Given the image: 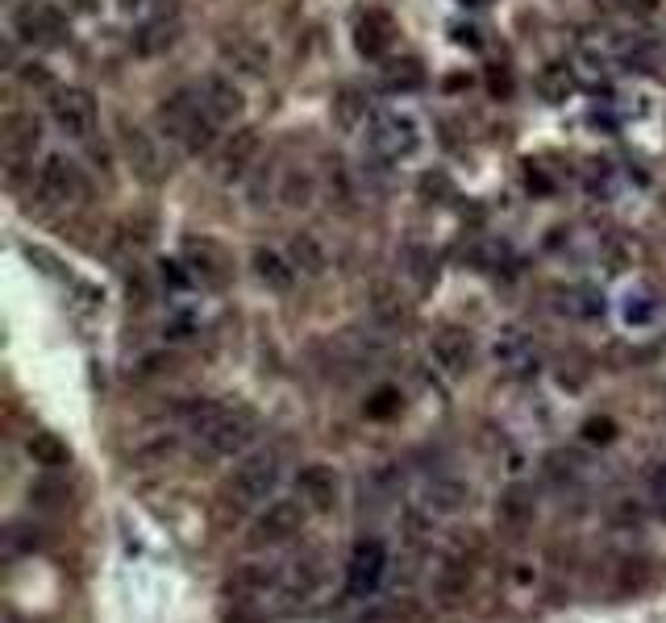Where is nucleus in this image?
Wrapping results in <instances>:
<instances>
[{"instance_id": "obj_1", "label": "nucleus", "mask_w": 666, "mask_h": 623, "mask_svg": "<svg viewBox=\"0 0 666 623\" xmlns=\"http://www.w3.org/2000/svg\"><path fill=\"white\" fill-rule=\"evenodd\" d=\"M184 424L188 433H196L208 445V453H222V457H234L251 445L254 436V416L242 412V407H225L213 404V399H200V404L184 407Z\"/></svg>"}, {"instance_id": "obj_2", "label": "nucleus", "mask_w": 666, "mask_h": 623, "mask_svg": "<svg viewBox=\"0 0 666 623\" xmlns=\"http://www.w3.org/2000/svg\"><path fill=\"white\" fill-rule=\"evenodd\" d=\"M366 141L371 150L383 158V162H400V158H413L421 146H425V125L413 109H380L371 117V129H366Z\"/></svg>"}, {"instance_id": "obj_3", "label": "nucleus", "mask_w": 666, "mask_h": 623, "mask_svg": "<svg viewBox=\"0 0 666 623\" xmlns=\"http://www.w3.org/2000/svg\"><path fill=\"white\" fill-rule=\"evenodd\" d=\"M163 129H167V138H175L188 155H200L208 141H213V117L205 112V105H200V96L192 100L188 92L172 96L167 105H163Z\"/></svg>"}, {"instance_id": "obj_4", "label": "nucleus", "mask_w": 666, "mask_h": 623, "mask_svg": "<svg viewBox=\"0 0 666 623\" xmlns=\"http://www.w3.org/2000/svg\"><path fill=\"white\" fill-rule=\"evenodd\" d=\"M275 483H280V453L258 449L251 457H242V466L234 469V478L225 486V498L234 507H254L275 491Z\"/></svg>"}, {"instance_id": "obj_5", "label": "nucleus", "mask_w": 666, "mask_h": 623, "mask_svg": "<svg viewBox=\"0 0 666 623\" xmlns=\"http://www.w3.org/2000/svg\"><path fill=\"white\" fill-rule=\"evenodd\" d=\"M301 528H304V503H296V498H275V503H267V512H258V520L251 524L246 545L280 548L287 545L292 536H301Z\"/></svg>"}, {"instance_id": "obj_6", "label": "nucleus", "mask_w": 666, "mask_h": 623, "mask_svg": "<svg viewBox=\"0 0 666 623\" xmlns=\"http://www.w3.org/2000/svg\"><path fill=\"white\" fill-rule=\"evenodd\" d=\"M84 196V175L80 167L63 155H50L42 167H38V200L47 208H59V204H76Z\"/></svg>"}, {"instance_id": "obj_7", "label": "nucleus", "mask_w": 666, "mask_h": 623, "mask_svg": "<svg viewBox=\"0 0 666 623\" xmlns=\"http://www.w3.org/2000/svg\"><path fill=\"white\" fill-rule=\"evenodd\" d=\"M225 594H229L238 607L267 603L271 594H284V570H280V565H242L238 574L225 582Z\"/></svg>"}, {"instance_id": "obj_8", "label": "nucleus", "mask_w": 666, "mask_h": 623, "mask_svg": "<svg viewBox=\"0 0 666 623\" xmlns=\"http://www.w3.org/2000/svg\"><path fill=\"white\" fill-rule=\"evenodd\" d=\"M50 117L63 129L67 138H88L96 129V100L84 88H63V92L50 100Z\"/></svg>"}, {"instance_id": "obj_9", "label": "nucleus", "mask_w": 666, "mask_h": 623, "mask_svg": "<svg viewBox=\"0 0 666 623\" xmlns=\"http://www.w3.org/2000/svg\"><path fill=\"white\" fill-rule=\"evenodd\" d=\"M383 565H388V553H383L380 541H359L354 553H350V565H346L350 594L375 591V586H380V577H383Z\"/></svg>"}, {"instance_id": "obj_10", "label": "nucleus", "mask_w": 666, "mask_h": 623, "mask_svg": "<svg viewBox=\"0 0 666 623\" xmlns=\"http://www.w3.org/2000/svg\"><path fill=\"white\" fill-rule=\"evenodd\" d=\"M200 105H205V112L213 117L217 125H229L234 117H242V109H246V100H242V88L234 83V79L225 76H208L205 83H200Z\"/></svg>"}, {"instance_id": "obj_11", "label": "nucleus", "mask_w": 666, "mask_h": 623, "mask_svg": "<svg viewBox=\"0 0 666 623\" xmlns=\"http://www.w3.org/2000/svg\"><path fill=\"white\" fill-rule=\"evenodd\" d=\"M429 354H433V362L442 366L445 374H467L471 370V362H476V342H471V333H462V328H442L438 337H433V345H429Z\"/></svg>"}, {"instance_id": "obj_12", "label": "nucleus", "mask_w": 666, "mask_h": 623, "mask_svg": "<svg viewBox=\"0 0 666 623\" xmlns=\"http://www.w3.org/2000/svg\"><path fill=\"white\" fill-rule=\"evenodd\" d=\"M337 469L325 466V462H313V466L301 469V503L313 507V512H333L337 507Z\"/></svg>"}, {"instance_id": "obj_13", "label": "nucleus", "mask_w": 666, "mask_h": 623, "mask_svg": "<svg viewBox=\"0 0 666 623\" xmlns=\"http://www.w3.org/2000/svg\"><path fill=\"white\" fill-rule=\"evenodd\" d=\"M13 30L26 38V42H55L59 30H63V21L59 13L42 4V0H26V4H17L13 9Z\"/></svg>"}, {"instance_id": "obj_14", "label": "nucleus", "mask_w": 666, "mask_h": 623, "mask_svg": "<svg viewBox=\"0 0 666 623\" xmlns=\"http://www.w3.org/2000/svg\"><path fill=\"white\" fill-rule=\"evenodd\" d=\"M258 150H263L258 129H238V134L222 146V155H217V179H242V175L254 167Z\"/></svg>"}, {"instance_id": "obj_15", "label": "nucleus", "mask_w": 666, "mask_h": 623, "mask_svg": "<svg viewBox=\"0 0 666 623\" xmlns=\"http://www.w3.org/2000/svg\"><path fill=\"white\" fill-rule=\"evenodd\" d=\"M496 362L508 374H533L538 370V345L529 342L521 328H505L500 342H496Z\"/></svg>"}, {"instance_id": "obj_16", "label": "nucleus", "mask_w": 666, "mask_h": 623, "mask_svg": "<svg viewBox=\"0 0 666 623\" xmlns=\"http://www.w3.org/2000/svg\"><path fill=\"white\" fill-rule=\"evenodd\" d=\"M533 515H538V503L525 486H512L505 491V498L496 503V524L508 532V536H521L525 528H533Z\"/></svg>"}, {"instance_id": "obj_17", "label": "nucleus", "mask_w": 666, "mask_h": 623, "mask_svg": "<svg viewBox=\"0 0 666 623\" xmlns=\"http://www.w3.org/2000/svg\"><path fill=\"white\" fill-rule=\"evenodd\" d=\"M280 570H284V594H292V599H308L321 586V577H325L321 553H301V557L284 561Z\"/></svg>"}, {"instance_id": "obj_18", "label": "nucleus", "mask_w": 666, "mask_h": 623, "mask_svg": "<svg viewBox=\"0 0 666 623\" xmlns=\"http://www.w3.org/2000/svg\"><path fill=\"white\" fill-rule=\"evenodd\" d=\"M38 141H42V125L38 117L30 112H13L9 121H4V146H9V155L13 158H30L38 150Z\"/></svg>"}, {"instance_id": "obj_19", "label": "nucleus", "mask_w": 666, "mask_h": 623, "mask_svg": "<svg viewBox=\"0 0 666 623\" xmlns=\"http://www.w3.org/2000/svg\"><path fill=\"white\" fill-rule=\"evenodd\" d=\"M188 266H192V275H196V279L213 283V287L229 279V270H225L229 263H225V254L213 246V241H192V246H188Z\"/></svg>"}, {"instance_id": "obj_20", "label": "nucleus", "mask_w": 666, "mask_h": 623, "mask_svg": "<svg viewBox=\"0 0 666 623\" xmlns=\"http://www.w3.org/2000/svg\"><path fill=\"white\" fill-rule=\"evenodd\" d=\"M287 258H292V266H296V275H308V279H317L321 270L330 266V254H325V246L317 241V234H296V237H292Z\"/></svg>"}, {"instance_id": "obj_21", "label": "nucleus", "mask_w": 666, "mask_h": 623, "mask_svg": "<svg viewBox=\"0 0 666 623\" xmlns=\"http://www.w3.org/2000/svg\"><path fill=\"white\" fill-rule=\"evenodd\" d=\"M254 275L267 283L271 291H287L292 279H296V266L280 249H254Z\"/></svg>"}, {"instance_id": "obj_22", "label": "nucleus", "mask_w": 666, "mask_h": 623, "mask_svg": "<svg viewBox=\"0 0 666 623\" xmlns=\"http://www.w3.org/2000/svg\"><path fill=\"white\" fill-rule=\"evenodd\" d=\"M371 316H375L383 328H400L409 320L404 296H400L392 283H375V287H371Z\"/></svg>"}, {"instance_id": "obj_23", "label": "nucleus", "mask_w": 666, "mask_h": 623, "mask_svg": "<svg viewBox=\"0 0 666 623\" xmlns=\"http://www.w3.org/2000/svg\"><path fill=\"white\" fill-rule=\"evenodd\" d=\"M126 155H129V162L138 167V175L143 179H163V158H159V150H155V141L146 138L143 129H129L126 134Z\"/></svg>"}, {"instance_id": "obj_24", "label": "nucleus", "mask_w": 666, "mask_h": 623, "mask_svg": "<svg viewBox=\"0 0 666 623\" xmlns=\"http://www.w3.org/2000/svg\"><path fill=\"white\" fill-rule=\"evenodd\" d=\"M26 453L33 457V466H47V469H63L71 462V449L59 433H33L26 441Z\"/></svg>"}, {"instance_id": "obj_25", "label": "nucleus", "mask_w": 666, "mask_h": 623, "mask_svg": "<svg viewBox=\"0 0 666 623\" xmlns=\"http://www.w3.org/2000/svg\"><path fill=\"white\" fill-rule=\"evenodd\" d=\"M471 574H476V565L471 557H450L438 570V594H442V603H459L467 586H471Z\"/></svg>"}, {"instance_id": "obj_26", "label": "nucleus", "mask_w": 666, "mask_h": 623, "mask_svg": "<svg viewBox=\"0 0 666 623\" xmlns=\"http://www.w3.org/2000/svg\"><path fill=\"white\" fill-rule=\"evenodd\" d=\"M425 503L433 507V512L454 515V512H462V507L471 503V486L454 483V478H438V483H429Z\"/></svg>"}, {"instance_id": "obj_27", "label": "nucleus", "mask_w": 666, "mask_h": 623, "mask_svg": "<svg viewBox=\"0 0 666 623\" xmlns=\"http://www.w3.org/2000/svg\"><path fill=\"white\" fill-rule=\"evenodd\" d=\"M280 200H284L287 208H308V204L317 200V179L308 171H301V167H292V171H284V179H280Z\"/></svg>"}, {"instance_id": "obj_28", "label": "nucleus", "mask_w": 666, "mask_h": 623, "mask_svg": "<svg viewBox=\"0 0 666 623\" xmlns=\"http://www.w3.org/2000/svg\"><path fill=\"white\" fill-rule=\"evenodd\" d=\"M333 125L342 134H354L359 125H366V100L359 88H342L337 92V100H333Z\"/></svg>"}, {"instance_id": "obj_29", "label": "nucleus", "mask_w": 666, "mask_h": 623, "mask_svg": "<svg viewBox=\"0 0 666 623\" xmlns=\"http://www.w3.org/2000/svg\"><path fill=\"white\" fill-rule=\"evenodd\" d=\"M354 623H417V611L409 603H375L366 607Z\"/></svg>"}, {"instance_id": "obj_30", "label": "nucleus", "mask_w": 666, "mask_h": 623, "mask_svg": "<svg viewBox=\"0 0 666 623\" xmlns=\"http://www.w3.org/2000/svg\"><path fill=\"white\" fill-rule=\"evenodd\" d=\"M417 83H421V67H417V62H396V67L388 71V88H400V92H413Z\"/></svg>"}, {"instance_id": "obj_31", "label": "nucleus", "mask_w": 666, "mask_h": 623, "mask_svg": "<svg viewBox=\"0 0 666 623\" xmlns=\"http://www.w3.org/2000/svg\"><path fill=\"white\" fill-rule=\"evenodd\" d=\"M650 503H654V512L666 515V457L650 469Z\"/></svg>"}, {"instance_id": "obj_32", "label": "nucleus", "mask_w": 666, "mask_h": 623, "mask_svg": "<svg viewBox=\"0 0 666 623\" xmlns=\"http://www.w3.org/2000/svg\"><path fill=\"white\" fill-rule=\"evenodd\" d=\"M646 577H650V570H646V561H625V570H620V591H629V586H646Z\"/></svg>"}, {"instance_id": "obj_33", "label": "nucleus", "mask_w": 666, "mask_h": 623, "mask_svg": "<svg viewBox=\"0 0 666 623\" xmlns=\"http://www.w3.org/2000/svg\"><path fill=\"white\" fill-rule=\"evenodd\" d=\"M613 433H617V424H613V421H587L584 424L587 441H613Z\"/></svg>"}, {"instance_id": "obj_34", "label": "nucleus", "mask_w": 666, "mask_h": 623, "mask_svg": "<svg viewBox=\"0 0 666 623\" xmlns=\"http://www.w3.org/2000/svg\"><path fill=\"white\" fill-rule=\"evenodd\" d=\"M375 399H380V404H371V407H366L371 416H388V412H396V390H380Z\"/></svg>"}]
</instances>
